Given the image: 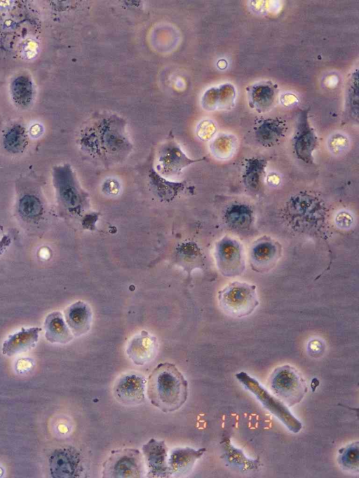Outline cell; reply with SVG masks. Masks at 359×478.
<instances>
[{"label":"cell","mask_w":359,"mask_h":478,"mask_svg":"<svg viewBox=\"0 0 359 478\" xmlns=\"http://www.w3.org/2000/svg\"><path fill=\"white\" fill-rule=\"evenodd\" d=\"M146 387L151 404L165 413L178 410L188 397V382L172 363L158 364L148 377Z\"/></svg>","instance_id":"1"},{"label":"cell","mask_w":359,"mask_h":478,"mask_svg":"<svg viewBox=\"0 0 359 478\" xmlns=\"http://www.w3.org/2000/svg\"><path fill=\"white\" fill-rule=\"evenodd\" d=\"M236 377L290 431L294 433L300 432L302 428V423L292 414L287 407L280 400L271 395L255 378L248 375L246 372L241 371L236 374Z\"/></svg>","instance_id":"2"},{"label":"cell","mask_w":359,"mask_h":478,"mask_svg":"<svg viewBox=\"0 0 359 478\" xmlns=\"http://www.w3.org/2000/svg\"><path fill=\"white\" fill-rule=\"evenodd\" d=\"M273 395L286 406L292 407L304 398L307 387L297 370L290 365L277 367L269 378Z\"/></svg>","instance_id":"3"},{"label":"cell","mask_w":359,"mask_h":478,"mask_svg":"<svg viewBox=\"0 0 359 478\" xmlns=\"http://www.w3.org/2000/svg\"><path fill=\"white\" fill-rule=\"evenodd\" d=\"M219 301L226 313L236 317L251 313L258 304L255 287L238 282L230 283L221 290Z\"/></svg>","instance_id":"4"},{"label":"cell","mask_w":359,"mask_h":478,"mask_svg":"<svg viewBox=\"0 0 359 478\" xmlns=\"http://www.w3.org/2000/svg\"><path fill=\"white\" fill-rule=\"evenodd\" d=\"M103 477H142L144 462L142 453L135 449H123L111 451L104 462Z\"/></svg>","instance_id":"5"},{"label":"cell","mask_w":359,"mask_h":478,"mask_svg":"<svg viewBox=\"0 0 359 478\" xmlns=\"http://www.w3.org/2000/svg\"><path fill=\"white\" fill-rule=\"evenodd\" d=\"M54 177L63 205L70 211L81 210L88 203V194L80 188L71 169L68 166L58 168Z\"/></svg>","instance_id":"6"},{"label":"cell","mask_w":359,"mask_h":478,"mask_svg":"<svg viewBox=\"0 0 359 478\" xmlns=\"http://www.w3.org/2000/svg\"><path fill=\"white\" fill-rule=\"evenodd\" d=\"M49 468L54 478L79 477L83 471L81 454L72 447L57 449L49 458Z\"/></svg>","instance_id":"7"},{"label":"cell","mask_w":359,"mask_h":478,"mask_svg":"<svg viewBox=\"0 0 359 478\" xmlns=\"http://www.w3.org/2000/svg\"><path fill=\"white\" fill-rule=\"evenodd\" d=\"M309 109L301 110L299 114L293 147L296 156L306 163L313 164V152L318 146V137L311 127L308 114Z\"/></svg>","instance_id":"8"},{"label":"cell","mask_w":359,"mask_h":478,"mask_svg":"<svg viewBox=\"0 0 359 478\" xmlns=\"http://www.w3.org/2000/svg\"><path fill=\"white\" fill-rule=\"evenodd\" d=\"M142 450L147 468V477H170L168 465V447L163 440L152 438L142 446Z\"/></svg>","instance_id":"9"},{"label":"cell","mask_w":359,"mask_h":478,"mask_svg":"<svg viewBox=\"0 0 359 478\" xmlns=\"http://www.w3.org/2000/svg\"><path fill=\"white\" fill-rule=\"evenodd\" d=\"M146 383L144 378L137 374L122 376L114 385L116 400L126 405H137L144 402Z\"/></svg>","instance_id":"10"},{"label":"cell","mask_w":359,"mask_h":478,"mask_svg":"<svg viewBox=\"0 0 359 478\" xmlns=\"http://www.w3.org/2000/svg\"><path fill=\"white\" fill-rule=\"evenodd\" d=\"M204 160L188 158L180 146L170 140L160 149L158 157V170L163 175H175L191 163Z\"/></svg>","instance_id":"11"},{"label":"cell","mask_w":359,"mask_h":478,"mask_svg":"<svg viewBox=\"0 0 359 478\" xmlns=\"http://www.w3.org/2000/svg\"><path fill=\"white\" fill-rule=\"evenodd\" d=\"M41 331V328L36 327H23L11 334L3 343L2 353L11 357L29 350L36 346Z\"/></svg>","instance_id":"12"},{"label":"cell","mask_w":359,"mask_h":478,"mask_svg":"<svg viewBox=\"0 0 359 478\" xmlns=\"http://www.w3.org/2000/svg\"><path fill=\"white\" fill-rule=\"evenodd\" d=\"M158 347L156 337L146 331L135 336L128 343L126 353L137 365H143L155 355Z\"/></svg>","instance_id":"13"},{"label":"cell","mask_w":359,"mask_h":478,"mask_svg":"<svg viewBox=\"0 0 359 478\" xmlns=\"http://www.w3.org/2000/svg\"><path fill=\"white\" fill-rule=\"evenodd\" d=\"M206 449L177 447L172 450L168 459L170 476H182L187 474L194 467L195 462L205 452Z\"/></svg>","instance_id":"14"},{"label":"cell","mask_w":359,"mask_h":478,"mask_svg":"<svg viewBox=\"0 0 359 478\" xmlns=\"http://www.w3.org/2000/svg\"><path fill=\"white\" fill-rule=\"evenodd\" d=\"M91 320V310L83 301H77L65 310V320L74 336L86 334L90 329Z\"/></svg>","instance_id":"15"},{"label":"cell","mask_w":359,"mask_h":478,"mask_svg":"<svg viewBox=\"0 0 359 478\" xmlns=\"http://www.w3.org/2000/svg\"><path fill=\"white\" fill-rule=\"evenodd\" d=\"M44 329L45 337L50 343H66L73 339V334L60 312H53L46 316Z\"/></svg>","instance_id":"16"},{"label":"cell","mask_w":359,"mask_h":478,"mask_svg":"<svg viewBox=\"0 0 359 478\" xmlns=\"http://www.w3.org/2000/svg\"><path fill=\"white\" fill-rule=\"evenodd\" d=\"M285 132V123L278 118L264 120L255 129L257 142L264 146H271L278 143Z\"/></svg>","instance_id":"17"},{"label":"cell","mask_w":359,"mask_h":478,"mask_svg":"<svg viewBox=\"0 0 359 478\" xmlns=\"http://www.w3.org/2000/svg\"><path fill=\"white\" fill-rule=\"evenodd\" d=\"M149 177L154 193L158 198L165 201L173 199L185 186L182 182H173L165 179L154 170L150 171Z\"/></svg>","instance_id":"18"},{"label":"cell","mask_w":359,"mask_h":478,"mask_svg":"<svg viewBox=\"0 0 359 478\" xmlns=\"http://www.w3.org/2000/svg\"><path fill=\"white\" fill-rule=\"evenodd\" d=\"M276 88L271 83L257 84L250 90V104L257 111L270 108L276 97Z\"/></svg>","instance_id":"19"},{"label":"cell","mask_w":359,"mask_h":478,"mask_svg":"<svg viewBox=\"0 0 359 478\" xmlns=\"http://www.w3.org/2000/svg\"><path fill=\"white\" fill-rule=\"evenodd\" d=\"M266 162L264 159L250 158L247 161L243 182L248 187L257 189L264 177Z\"/></svg>","instance_id":"20"},{"label":"cell","mask_w":359,"mask_h":478,"mask_svg":"<svg viewBox=\"0 0 359 478\" xmlns=\"http://www.w3.org/2000/svg\"><path fill=\"white\" fill-rule=\"evenodd\" d=\"M223 442L224 445H225V456L229 463L245 470L257 467L258 463L257 460L247 458L241 450L235 449L231 445V442H229V439H225Z\"/></svg>","instance_id":"21"},{"label":"cell","mask_w":359,"mask_h":478,"mask_svg":"<svg viewBox=\"0 0 359 478\" xmlns=\"http://www.w3.org/2000/svg\"><path fill=\"white\" fill-rule=\"evenodd\" d=\"M27 143L26 135L21 126H15L11 128L5 135V147L11 152L18 153L21 151Z\"/></svg>","instance_id":"22"},{"label":"cell","mask_w":359,"mask_h":478,"mask_svg":"<svg viewBox=\"0 0 359 478\" xmlns=\"http://www.w3.org/2000/svg\"><path fill=\"white\" fill-rule=\"evenodd\" d=\"M13 95L15 102L22 105H27L32 99V83L26 78L20 77L13 84Z\"/></svg>","instance_id":"23"},{"label":"cell","mask_w":359,"mask_h":478,"mask_svg":"<svg viewBox=\"0 0 359 478\" xmlns=\"http://www.w3.org/2000/svg\"><path fill=\"white\" fill-rule=\"evenodd\" d=\"M339 463L348 470H358V442L353 443L340 451Z\"/></svg>","instance_id":"24"},{"label":"cell","mask_w":359,"mask_h":478,"mask_svg":"<svg viewBox=\"0 0 359 478\" xmlns=\"http://www.w3.org/2000/svg\"><path fill=\"white\" fill-rule=\"evenodd\" d=\"M19 209L23 216L33 219L41 213L42 206L36 197L27 195L21 199Z\"/></svg>","instance_id":"25"},{"label":"cell","mask_w":359,"mask_h":478,"mask_svg":"<svg viewBox=\"0 0 359 478\" xmlns=\"http://www.w3.org/2000/svg\"><path fill=\"white\" fill-rule=\"evenodd\" d=\"M11 239L8 236H4L0 240V254L3 253L4 250L9 245Z\"/></svg>","instance_id":"26"}]
</instances>
